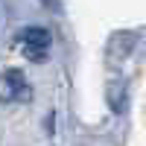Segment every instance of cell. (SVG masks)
Returning a JSON list of instances; mask_svg holds the SVG:
<instances>
[{
    "mask_svg": "<svg viewBox=\"0 0 146 146\" xmlns=\"http://www.w3.org/2000/svg\"><path fill=\"white\" fill-rule=\"evenodd\" d=\"M21 41H23V56L32 58V62H41L47 56V47H50V32L41 27H29V29H23Z\"/></svg>",
    "mask_w": 146,
    "mask_h": 146,
    "instance_id": "obj_1",
    "label": "cell"
},
{
    "mask_svg": "<svg viewBox=\"0 0 146 146\" xmlns=\"http://www.w3.org/2000/svg\"><path fill=\"white\" fill-rule=\"evenodd\" d=\"M27 82H23V76L18 70H6V73H0V100L9 102V100H15V96L21 94H27Z\"/></svg>",
    "mask_w": 146,
    "mask_h": 146,
    "instance_id": "obj_2",
    "label": "cell"
}]
</instances>
